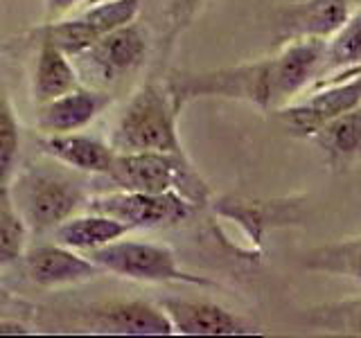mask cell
Here are the masks:
<instances>
[{"instance_id": "obj_1", "label": "cell", "mask_w": 361, "mask_h": 338, "mask_svg": "<svg viewBox=\"0 0 361 338\" xmlns=\"http://www.w3.org/2000/svg\"><path fill=\"white\" fill-rule=\"evenodd\" d=\"M9 196L27 232L37 234L54 230L82 210L88 199L79 180L45 165H30L23 172H14Z\"/></svg>"}, {"instance_id": "obj_2", "label": "cell", "mask_w": 361, "mask_h": 338, "mask_svg": "<svg viewBox=\"0 0 361 338\" xmlns=\"http://www.w3.org/2000/svg\"><path fill=\"white\" fill-rule=\"evenodd\" d=\"M109 144L116 154H185L178 138V111L167 88L145 84L135 90L113 127Z\"/></svg>"}, {"instance_id": "obj_3", "label": "cell", "mask_w": 361, "mask_h": 338, "mask_svg": "<svg viewBox=\"0 0 361 338\" xmlns=\"http://www.w3.org/2000/svg\"><path fill=\"white\" fill-rule=\"evenodd\" d=\"M106 178L118 189L145 192V194H163L176 192L192 206H203L210 196V189L185 154L167 151H135L116 154L106 172Z\"/></svg>"}, {"instance_id": "obj_4", "label": "cell", "mask_w": 361, "mask_h": 338, "mask_svg": "<svg viewBox=\"0 0 361 338\" xmlns=\"http://www.w3.org/2000/svg\"><path fill=\"white\" fill-rule=\"evenodd\" d=\"M167 93L180 113L188 101L199 97L240 99L259 111H274V88H271V59L240 63L206 73L174 70L167 77Z\"/></svg>"}, {"instance_id": "obj_5", "label": "cell", "mask_w": 361, "mask_h": 338, "mask_svg": "<svg viewBox=\"0 0 361 338\" xmlns=\"http://www.w3.org/2000/svg\"><path fill=\"white\" fill-rule=\"evenodd\" d=\"M86 257L93 259L104 273H113L118 277L149 282V284L174 282V284L217 289V282L208 280L206 275H197L180 268L172 248L152 242L127 239V234L99 248H93V251H88Z\"/></svg>"}, {"instance_id": "obj_6", "label": "cell", "mask_w": 361, "mask_h": 338, "mask_svg": "<svg viewBox=\"0 0 361 338\" xmlns=\"http://www.w3.org/2000/svg\"><path fill=\"white\" fill-rule=\"evenodd\" d=\"M84 208L118 219L124 225H129V230H154L178 225L195 210V206L176 192L145 194V192L127 189L88 196Z\"/></svg>"}, {"instance_id": "obj_7", "label": "cell", "mask_w": 361, "mask_h": 338, "mask_svg": "<svg viewBox=\"0 0 361 338\" xmlns=\"http://www.w3.org/2000/svg\"><path fill=\"white\" fill-rule=\"evenodd\" d=\"M147 56V37L135 23L116 27L99 37L86 52L73 56L79 63L77 77L86 79L90 88L111 84L122 73L138 68Z\"/></svg>"}, {"instance_id": "obj_8", "label": "cell", "mask_w": 361, "mask_h": 338, "mask_svg": "<svg viewBox=\"0 0 361 338\" xmlns=\"http://www.w3.org/2000/svg\"><path fill=\"white\" fill-rule=\"evenodd\" d=\"M361 101V73L348 75V79L338 84L323 86L314 90L310 97L300 101H289V104L276 108L278 120L285 124L287 133L298 135V138H312L323 124L343 115L348 111L359 108Z\"/></svg>"}, {"instance_id": "obj_9", "label": "cell", "mask_w": 361, "mask_h": 338, "mask_svg": "<svg viewBox=\"0 0 361 338\" xmlns=\"http://www.w3.org/2000/svg\"><path fill=\"white\" fill-rule=\"evenodd\" d=\"M172 325V334L180 336H251L259 334L257 327L246 323L237 313L208 300L163 298L158 302Z\"/></svg>"}, {"instance_id": "obj_10", "label": "cell", "mask_w": 361, "mask_h": 338, "mask_svg": "<svg viewBox=\"0 0 361 338\" xmlns=\"http://www.w3.org/2000/svg\"><path fill=\"white\" fill-rule=\"evenodd\" d=\"M23 262H25V273L32 284L43 289L84 284V282H90L104 273L93 259L56 242L30 248L27 253H23Z\"/></svg>"}, {"instance_id": "obj_11", "label": "cell", "mask_w": 361, "mask_h": 338, "mask_svg": "<svg viewBox=\"0 0 361 338\" xmlns=\"http://www.w3.org/2000/svg\"><path fill=\"white\" fill-rule=\"evenodd\" d=\"M325 39H291L276 56H271V88L274 111L307 90L319 73Z\"/></svg>"}, {"instance_id": "obj_12", "label": "cell", "mask_w": 361, "mask_h": 338, "mask_svg": "<svg viewBox=\"0 0 361 338\" xmlns=\"http://www.w3.org/2000/svg\"><path fill=\"white\" fill-rule=\"evenodd\" d=\"M111 101L113 97L106 90L75 86L73 90H68V93L59 97L37 104L39 108L34 124H37V129L43 135L82 131L111 106Z\"/></svg>"}, {"instance_id": "obj_13", "label": "cell", "mask_w": 361, "mask_h": 338, "mask_svg": "<svg viewBox=\"0 0 361 338\" xmlns=\"http://www.w3.org/2000/svg\"><path fill=\"white\" fill-rule=\"evenodd\" d=\"M357 0H302L280 14L285 39H330L357 11Z\"/></svg>"}, {"instance_id": "obj_14", "label": "cell", "mask_w": 361, "mask_h": 338, "mask_svg": "<svg viewBox=\"0 0 361 338\" xmlns=\"http://www.w3.org/2000/svg\"><path fill=\"white\" fill-rule=\"evenodd\" d=\"M39 146L45 156L52 158V161L71 167L75 172H84V174L106 176L113 158H116V151L111 149L109 142L95 138V135L79 133V131L41 135Z\"/></svg>"}, {"instance_id": "obj_15", "label": "cell", "mask_w": 361, "mask_h": 338, "mask_svg": "<svg viewBox=\"0 0 361 338\" xmlns=\"http://www.w3.org/2000/svg\"><path fill=\"white\" fill-rule=\"evenodd\" d=\"M214 212L221 217L235 219L253 244L262 242V234L269 228L300 223V208L293 201H244V199H224L214 203Z\"/></svg>"}, {"instance_id": "obj_16", "label": "cell", "mask_w": 361, "mask_h": 338, "mask_svg": "<svg viewBox=\"0 0 361 338\" xmlns=\"http://www.w3.org/2000/svg\"><path fill=\"white\" fill-rule=\"evenodd\" d=\"M95 325L104 334L120 336H169V325L165 311L158 304L145 300L113 302L95 313Z\"/></svg>"}, {"instance_id": "obj_17", "label": "cell", "mask_w": 361, "mask_h": 338, "mask_svg": "<svg viewBox=\"0 0 361 338\" xmlns=\"http://www.w3.org/2000/svg\"><path fill=\"white\" fill-rule=\"evenodd\" d=\"M54 232V242L73 248V251H93V248L104 246L113 239L129 234V225H124L122 221L106 217V214L90 212L86 214H73L63 223H59Z\"/></svg>"}, {"instance_id": "obj_18", "label": "cell", "mask_w": 361, "mask_h": 338, "mask_svg": "<svg viewBox=\"0 0 361 338\" xmlns=\"http://www.w3.org/2000/svg\"><path fill=\"white\" fill-rule=\"evenodd\" d=\"M75 86H79V77L71 56L56 50L54 45L41 41L37 63H34V75H32L34 101L43 104V101H50L68 93V90H73Z\"/></svg>"}, {"instance_id": "obj_19", "label": "cell", "mask_w": 361, "mask_h": 338, "mask_svg": "<svg viewBox=\"0 0 361 338\" xmlns=\"http://www.w3.org/2000/svg\"><path fill=\"white\" fill-rule=\"evenodd\" d=\"M312 140L325 151L334 167H348L359 156L361 144V118L359 108L330 120L312 135Z\"/></svg>"}, {"instance_id": "obj_20", "label": "cell", "mask_w": 361, "mask_h": 338, "mask_svg": "<svg viewBox=\"0 0 361 338\" xmlns=\"http://www.w3.org/2000/svg\"><path fill=\"white\" fill-rule=\"evenodd\" d=\"M332 41H325V52H323V61L319 73L314 79L325 77V75H336V73H348L359 68L361 59V16L359 11H355L353 16L348 18L345 25L334 32Z\"/></svg>"}, {"instance_id": "obj_21", "label": "cell", "mask_w": 361, "mask_h": 338, "mask_svg": "<svg viewBox=\"0 0 361 338\" xmlns=\"http://www.w3.org/2000/svg\"><path fill=\"white\" fill-rule=\"evenodd\" d=\"M359 257H361V242L359 237L350 239H338L314 248V251L302 255V266L319 273H332L338 277H350L359 282Z\"/></svg>"}, {"instance_id": "obj_22", "label": "cell", "mask_w": 361, "mask_h": 338, "mask_svg": "<svg viewBox=\"0 0 361 338\" xmlns=\"http://www.w3.org/2000/svg\"><path fill=\"white\" fill-rule=\"evenodd\" d=\"M27 228L9 196V185H0V268L14 264L25 253Z\"/></svg>"}, {"instance_id": "obj_23", "label": "cell", "mask_w": 361, "mask_h": 338, "mask_svg": "<svg viewBox=\"0 0 361 338\" xmlns=\"http://www.w3.org/2000/svg\"><path fill=\"white\" fill-rule=\"evenodd\" d=\"M18 146H20L18 122L14 115V106H11L7 95L3 75H0V185H9L11 176L16 172Z\"/></svg>"}, {"instance_id": "obj_24", "label": "cell", "mask_w": 361, "mask_h": 338, "mask_svg": "<svg viewBox=\"0 0 361 338\" xmlns=\"http://www.w3.org/2000/svg\"><path fill=\"white\" fill-rule=\"evenodd\" d=\"M79 3H84V0H45V11H48V18H59Z\"/></svg>"}, {"instance_id": "obj_25", "label": "cell", "mask_w": 361, "mask_h": 338, "mask_svg": "<svg viewBox=\"0 0 361 338\" xmlns=\"http://www.w3.org/2000/svg\"><path fill=\"white\" fill-rule=\"evenodd\" d=\"M30 327L16 318H5L0 315V336H27Z\"/></svg>"}, {"instance_id": "obj_26", "label": "cell", "mask_w": 361, "mask_h": 338, "mask_svg": "<svg viewBox=\"0 0 361 338\" xmlns=\"http://www.w3.org/2000/svg\"><path fill=\"white\" fill-rule=\"evenodd\" d=\"M199 3H201V0H174V9H176L174 25H180V23L190 20V16L195 14V9H197Z\"/></svg>"}, {"instance_id": "obj_27", "label": "cell", "mask_w": 361, "mask_h": 338, "mask_svg": "<svg viewBox=\"0 0 361 338\" xmlns=\"http://www.w3.org/2000/svg\"><path fill=\"white\" fill-rule=\"evenodd\" d=\"M0 315H3V304H0Z\"/></svg>"}]
</instances>
